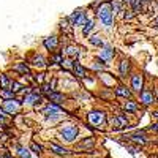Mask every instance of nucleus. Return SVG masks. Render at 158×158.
<instances>
[{
	"label": "nucleus",
	"instance_id": "nucleus-34",
	"mask_svg": "<svg viewBox=\"0 0 158 158\" xmlns=\"http://www.w3.org/2000/svg\"><path fill=\"white\" fill-rule=\"evenodd\" d=\"M30 158H32V156H30Z\"/></svg>",
	"mask_w": 158,
	"mask_h": 158
},
{
	"label": "nucleus",
	"instance_id": "nucleus-22",
	"mask_svg": "<svg viewBox=\"0 0 158 158\" xmlns=\"http://www.w3.org/2000/svg\"><path fill=\"white\" fill-rule=\"evenodd\" d=\"M49 150H52V152H54L56 155H62V156H65V155H68L70 153V150H67V149H65V147H60V146H57V144H54V142H52V144H49Z\"/></svg>",
	"mask_w": 158,
	"mask_h": 158
},
{
	"label": "nucleus",
	"instance_id": "nucleus-14",
	"mask_svg": "<svg viewBox=\"0 0 158 158\" xmlns=\"http://www.w3.org/2000/svg\"><path fill=\"white\" fill-rule=\"evenodd\" d=\"M62 54H63L65 57H68V59L76 60V59L79 57V54H81V51H79L77 46H67V48L62 51Z\"/></svg>",
	"mask_w": 158,
	"mask_h": 158
},
{
	"label": "nucleus",
	"instance_id": "nucleus-16",
	"mask_svg": "<svg viewBox=\"0 0 158 158\" xmlns=\"http://www.w3.org/2000/svg\"><path fill=\"white\" fill-rule=\"evenodd\" d=\"M114 94H115V97H120V98H128V100H131V89H128L127 85H117L115 87V90H114Z\"/></svg>",
	"mask_w": 158,
	"mask_h": 158
},
{
	"label": "nucleus",
	"instance_id": "nucleus-17",
	"mask_svg": "<svg viewBox=\"0 0 158 158\" xmlns=\"http://www.w3.org/2000/svg\"><path fill=\"white\" fill-rule=\"evenodd\" d=\"M130 68H131V63L128 59L120 60V63H118V74H120V77H125L130 73Z\"/></svg>",
	"mask_w": 158,
	"mask_h": 158
},
{
	"label": "nucleus",
	"instance_id": "nucleus-4",
	"mask_svg": "<svg viewBox=\"0 0 158 158\" xmlns=\"http://www.w3.org/2000/svg\"><path fill=\"white\" fill-rule=\"evenodd\" d=\"M67 19L71 24V27H84L85 22L89 21V16H87V13H84L82 8H77V10H74L71 13Z\"/></svg>",
	"mask_w": 158,
	"mask_h": 158
},
{
	"label": "nucleus",
	"instance_id": "nucleus-31",
	"mask_svg": "<svg viewBox=\"0 0 158 158\" xmlns=\"http://www.w3.org/2000/svg\"><path fill=\"white\" fill-rule=\"evenodd\" d=\"M130 152H131V153H138L139 149H138V147H130Z\"/></svg>",
	"mask_w": 158,
	"mask_h": 158
},
{
	"label": "nucleus",
	"instance_id": "nucleus-33",
	"mask_svg": "<svg viewBox=\"0 0 158 158\" xmlns=\"http://www.w3.org/2000/svg\"><path fill=\"white\" fill-rule=\"evenodd\" d=\"M141 2H142V3H147V2H150V0H141Z\"/></svg>",
	"mask_w": 158,
	"mask_h": 158
},
{
	"label": "nucleus",
	"instance_id": "nucleus-28",
	"mask_svg": "<svg viewBox=\"0 0 158 158\" xmlns=\"http://www.w3.org/2000/svg\"><path fill=\"white\" fill-rule=\"evenodd\" d=\"M0 97L3 98V101H6V100H13V98H15V94H13L10 89H5V90H0Z\"/></svg>",
	"mask_w": 158,
	"mask_h": 158
},
{
	"label": "nucleus",
	"instance_id": "nucleus-10",
	"mask_svg": "<svg viewBox=\"0 0 158 158\" xmlns=\"http://www.w3.org/2000/svg\"><path fill=\"white\" fill-rule=\"evenodd\" d=\"M44 48L51 52H56V49L59 48V38L56 35H52V36H46L44 38V41H43Z\"/></svg>",
	"mask_w": 158,
	"mask_h": 158
},
{
	"label": "nucleus",
	"instance_id": "nucleus-32",
	"mask_svg": "<svg viewBox=\"0 0 158 158\" xmlns=\"http://www.w3.org/2000/svg\"><path fill=\"white\" fill-rule=\"evenodd\" d=\"M153 24H155V27H158V18L155 19V22H153Z\"/></svg>",
	"mask_w": 158,
	"mask_h": 158
},
{
	"label": "nucleus",
	"instance_id": "nucleus-3",
	"mask_svg": "<svg viewBox=\"0 0 158 158\" xmlns=\"http://www.w3.org/2000/svg\"><path fill=\"white\" fill-rule=\"evenodd\" d=\"M87 120L92 127H97V128H103V125H106L108 122V115L104 111L100 109H94L87 114Z\"/></svg>",
	"mask_w": 158,
	"mask_h": 158
},
{
	"label": "nucleus",
	"instance_id": "nucleus-25",
	"mask_svg": "<svg viewBox=\"0 0 158 158\" xmlns=\"http://www.w3.org/2000/svg\"><path fill=\"white\" fill-rule=\"evenodd\" d=\"M94 144H95V139L94 138H84L82 142L77 144V147L79 149H87V147H94Z\"/></svg>",
	"mask_w": 158,
	"mask_h": 158
},
{
	"label": "nucleus",
	"instance_id": "nucleus-30",
	"mask_svg": "<svg viewBox=\"0 0 158 158\" xmlns=\"http://www.w3.org/2000/svg\"><path fill=\"white\" fill-rule=\"evenodd\" d=\"M150 130H152V131H155V133H158V122H156V123H153V125H150Z\"/></svg>",
	"mask_w": 158,
	"mask_h": 158
},
{
	"label": "nucleus",
	"instance_id": "nucleus-29",
	"mask_svg": "<svg viewBox=\"0 0 158 158\" xmlns=\"http://www.w3.org/2000/svg\"><path fill=\"white\" fill-rule=\"evenodd\" d=\"M30 150H32L33 153H36V155H41V153H43V147L40 146V144H36V142H32V144H30Z\"/></svg>",
	"mask_w": 158,
	"mask_h": 158
},
{
	"label": "nucleus",
	"instance_id": "nucleus-6",
	"mask_svg": "<svg viewBox=\"0 0 158 158\" xmlns=\"http://www.w3.org/2000/svg\"><path fill=\"white\" fill-rule=\"evenodd\" d=\"M114 56H115V49L111 44H104V48H101V51L98 52V59L104 63L111 62L114 59Z\"/></svg>",
	"mask_w": 158,
	"mask_h": 158
},
{
	"label": "nucleus",
	"instance_id": "nucleus-15",
	"mask_svg": "<svg viewBox=\"0 0 158 158\" xmlns=\"http://www.w3.org/2000/svg\"><path fill=\"white\" fill-rule=\"evenodd\" d=\"M130 139L133 141V142H136V144H139V146H144V144H147V136H146V131H144V130L138 131V133L130 135Z\"/></svg>",
	"mask_w": 158,
	"mask_h": 158
},
{
	"label": "nucleus",
	"instance_id": "nucleus-2",
	"mask_svg": "<svg viewBox=\"0 0 158 158\" xmlns=\"http://www.w3.org/2000/svg\"><path fill=\"white\" fill-rule=\"evenodd\" d=\"M77 135H79V128L74 123H62L59 128V138L67 144L74 142Z\"/></svg>",
	"mask_w": 158,
	"mask_h": 158
},
{
	"label": "nucleus",
	"instance_id": "nucleus-8",
	"mask_svg": "<svg viewBox=\"0 0 158 158\" xmlns=\"http://www.w3.org/2000/svg\"><path fill=\"white\" fill-rule=\"evenodd\" d=\"M52 104H57V106H60V104L62 103H65V101H67V95H65V94H62V92H52V94H49L48 97H46Z\"/></svg>",
	"mask_w": 158,
	"mask_h": 158
},
{
	"label": "nucleus",
	"instance_id": "nucleus-19",
	"mask_svg": "<svg viewBox=\"0 0 158 158\" xmlns=\"http://www.w3.org/2000/svg\"><path fill=\"white\" fill-rule=\"evenodd\" d=\"M109 3H111V8H112V15H118V13H122L123 11V5L125 2L123 0H109Z\"/></svg>",
	"mask_w": 158,
	"mask_h": 158
},
{
	"label": "nucleus",
	"instance_id": "nucleus-18",
	"mask_svg": "<svg viewBox=\"0 0 158 158\" xmlns=\"http://www.w3.org/2000/svg\"><path fill=\"white\" fill-rule=\"evenodd\" d=\"M13 70L18 71L19 74H27V76H30V68H29V65H27V63H24V62H18V63H15V65H13Z\"/></svg>",
	"mask_w": 158,
	"mask_h": 158
},
{
	"label": "nucleus",
	"instance_id": "nucleus-1",
	"mask_svg": "<svg viewBox=\"0 0 158 158\" xmlns=\"http://www.w3.org/2000/svg\"><path fill=\"white\" fill-rule=\"evenodd\" d=\"M95 13H97V18L101 22L103 27L106 30H111L112 25H114V15H112V8H111L109 0L108 2H101Z\"/></svg>",
	"mask_w": 158,
	"mask_h": 158
},
{
	"label": "nucleus",
	"instance_id": "nucleus-20",
	"mask_svg": "<svg viewBox=\"0 0 158 158\" xmlns=\"http://www.w3.org/2000/svg\"><path fill=\"white\" fill-rule=\"evenodd\" d=\"M11 84H13V79L5 73H0V90L11 89Z\"/></svg>",
	"mask_w": 158,
	"mask_h": 158
},
{
	"label": "nucleus",
	"instance_id": "nucleus-11",
	"mask_svg": "<svg viewBox=\"0 0 158 158\" xmlns=\"http://www.w3.org/2000/svg\"><path fill=\"white\" fill-rule=\"evenodd\" d=\"M43 100L41 94H29V95H25L24 100H22V104L24 106H33V104L40 103Z\"/></svg>",
	"mask_w": 158,
	"mask_h": 158
},
{
	"label": "nucleus",
	"instance_id": "nucleus-21",
	"mask_svg": "<svg viewBox=\"0 0 158 158\" xmlns=\"http://www.w3.org/2000/svg\"><path fill=\"white\" fill-rule=\"evenodd\" d=\"M89 43L92 44V46H97V48H104V40L101 38V35H98V33H95V35H90L89 36Z\"/></svg>",
	"mask_w": 158,
	"mask_h": 158
},
{
	"label": "nucleus",
	"instance_id": "nucleus-5",
	"mask_svg": "<svg viewBox=\"0 0 158 158\" xmlns=\"http://www.w3.org/2000/svg\"><path fill=\"white\" fill-rule=\"evenodd\" d=\"M21 108H22V104H21V103H19L16 98L3 101V111H5L6 114H10V115H15V114H18V112L21 111Z\"/></svg>",
	"mask_w": 158,
	"mask_h": 158
},
{
	"label": "nucleus",
	"instance_id": "nucleus-7",
	"mask_svg": "<svg viewBox=\"0 0 158 158\" xmlns=\"http://www.w3.org/2000/svg\"><path fill=\"white\" fill-rule=\"evenodd\" d=\"M144 90V77L139 73L131 74V92H136V94H141Z\"/></svg>",
	"mask_w": 158,
	"mask_h": 158
},
{
	"label": "nucleus",
	"instance_id": "nucleus-13",
	"mask_svg": "<svg viewBox=\"0 0 158 158\" xmlns=\"http://www.w3.org/2000/svg\"><path fill=\"white\" fill-rule=\"evenodd\" d=\"M71 71H73L74 77H77V79H85V68L81 65V62L74 60V62H73V68H71Z\"/></svg>",
	"mask_w": 158,
	"mask_h": 158
},
{
	"label": "nucleus",
	"instance_id": "nucleus-12",
	"mask_svg": "<svg viewBox=\"0 0 158 158\" xmlns=\"http://www.w3.org/2000/svg\"><path fill=\"white\" fill-rule=\"evenodd\" d=\"M29 62L33 65V67H36V68H44V67H46V63H48V60H46L41 54H36V52L29 59Z\"/></svg>",
	"mask_w": 158,
	"mask_h": 158
},
{
	"label": "nucleus",
	"instance_id": "nucleus-23",
	"mask_svg": "<svg viewBox=\"0 0 158 158\" xmlns=\"http://www.w3.org/2000/svg\"><path fill=\"white\" fill-rule=\"evenodd\" d=\"M94 27H95V21H94V19H89V21L85 22V25L82 27V35H84V36H90Z\"/></svg>",
	"mask_w": 158,
	"mask_h": 158
},
{
	"label": "nucleus",
	"instance_id": "nucleus-26",
	"mask_svg": "<svg viewBox=\"0 0 158 158\" xmlns=\"http://www.w3.org/2000/svg\"><path fill=\"white\" fill-rule=\"evenodd\" d=\"M18 156L19 158H30V150L24 146H18Z\"/></svg>",
	"mask_w": 158,
	"mask_h": 158
},
{
	"label": "nucleus",
	"instance_id": "nucleus-9",
	"mask_svg": "<svg viewBox=\"0 0 158 158\" xmlns=\"http://www.w3.org/2000/svg\"><path fill=\"white\" fill-rule=\"evenodd\" d=\"M141 103L144 104V106H150V104L155 103V95H153V92L152 90H147V89H144L141 92Z\"/></svg>",
	"mask_w": 158,
	"mask_h": 158
},
{
	"label": "nucleus",
	"instance_id": "nucleus-24",
	"mask_svg": "<svg viewBox=\"0 0 158 158\" xmlns=\"http://www.w3.org/2000/svg\"><path fill=\"white\" fill-rule=\"evenodd\" d=\"M138 103L135 101V100H128L125 104H123V109L127 111V112H136L138 111Z\"/></svg>",
	"mask_w": 158,
	"mask_h": 158
},
{
	"label": "nucleus",
	"instance_id": "nucleus-27",
	"mask_svg": "<svg viewBox=\"0 0 158 158\" xmlns=\"http://www.w3.org/2000/svg\"><path fill=\"white\" fill-rule=\"evenodd\" d=\"M92 70H98V71H103V70H106V63L101 62L100 59L95 60V62H92Z\"/></svg>",
	"mask_w": 158,
	"mask_h": 158
}]
</instances>
